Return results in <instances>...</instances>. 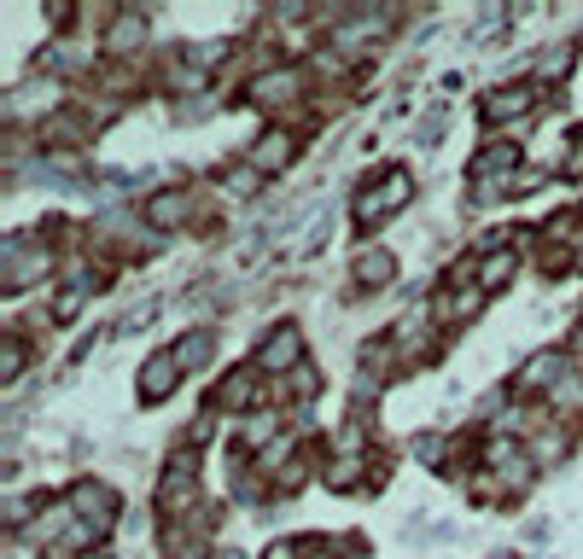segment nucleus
<instances>
[{"label": "nucleus", "instance_id": "f257e3e1", "mask_svg": "<svg viewBox=\"0 0 583 559\" xmlns=\"http://www.w3.org/2000/svg\"><path fill=\"white\" fill-rule=\"evenodd\" d=\"M409 198H414V175H409V169H385V181H379V187L356 193V222H362V228H374V222H385L391 210H403Z\"/></svg>", "mask_w": 583, "mask_h": 559}, {"label": "nucleus", "instance_id": "f03ea898", "mask_svg": "<svg viewBox=\"0 0 583 559\" xmlns=\"http://www.w3.org/2000/svg\"><path fill=\"white\" fill-rule=\"evenodd\" d=\"M53 268V251L47 245H35V239H6V286L12 292H24L30 280H41Z\"/></svg>", "mask_w": 583, "mask_h": 559}, {"label": "nucleus", "instance_id": "7ed1b4c3", "mask_svg": "<svg viewBox=\"0 0 583 559\" xmlns=\"http://www.w3.org/2000/svg\"><path fill=\"white\" fill-rule=\"evenodd\" d=\"M70 513L88 530H105L117 519V495L105 490V484H76V490H70Z\"/></svg>", "mask_w": 583, "mask_h": 559}, {"label": "nucleus", "instance_id": "20e7f679", "mask_svg": "<svg viewBox=\"0 0 583 559\" xmlns=\"http://www.w3.org/2000/svg\"><path fill=\"white\" fill-rule=\"evenodd\" d=\"M175 379H181V362H175V350L152 356V362L140 367V402H164V396L175 391Z\"/></svg>", "mask_w": 583, "mask_h": 559}, {"label": "nucleus", "instance_id": "39448f33", "mask_svg": "<svg viewBox=\"0 0 583 559\" xmlns=\"http://www.w3.org/2000/svg\"><path fill=\"white\" fill-rule=\"evenodd\" d=\"M292 164V134H263L257 146H251V158H245V169L251 175H280V169Z\"/></svg>", "mask_w": 583, "mask_h": 559}, {"label": "nucleus", "instance_id": "423d86ee", "mask_svg": "<svg viewBox=\"0 0 583 559\" xmlns=\"http://www.w3.org/2000/svg\"><path fill=\"white\" fill-rule=\"evenodd\" d=\"M298 356H304V338H298L292 327H280L275 338L257 350V367H263V373H292V367H298Z\"/></svg>", "mask_w": 583, "mask_h": 559}, {"label": "nucleus", "instance_id": "0eeeda50", "mask_svg": "<svg viewBox=\"0 0 583 559\" xmlns=\"http://www.w3.org/2000/svg\"><path fill=\"white\" fill-rule=\"evenodd\" d=\"M362 461H368V455H362V431H344V449H339V461L327 466V484H333V490H350V484L362 478Z\"/></svg>", "mask_w": 583, "mask_h": 559}, {"label": "nucleus", "instance_id": "6e6552de", "mask_svg": "<svg viewBox=\"0 0 583 559\" xmlns=\"http://www.w3.org/2000/svg\"><path fill=\"white\" fill-rule=\"evenodd\" d=\"M531 111V88H502V94L484 99V117L490 123H508V117H525Z\"/></svg>", "mask_w": 583, "mask_h": 559}, {"label": "nucleus", "instance_id": "1a4fd4ad", "mask_svg": "<svg viewBox=\"0 0 583 559\" xmlns=\"http://www.w3.org/2000/svg\"><path fill=\"white\" fill-rule=\"evenodd\" d=\"M257 105H286V99H298V70H275V76H263L257 88H251Z\"/></svg>", "mask_w": 583, "mask_h": 559}, {"label": "nucleus", "instance_id": "9d476101", "mask_svg": "<svg viewBox=\"0 0 583 559\" xmlns=\"http://www.w3.org/2000/svg\"><path fill=\"white\" fill-rule=\"evenodd\" d=\"M181 216H187V193H175V187L146 204V222H152V228H175Z\"/></svg>", "mask_w": 583, "mask_h": 559}, {"label": "nucleus", "instance_id": "9b49d317", "mask_svg": "<svg viewBox=\"0 0 583 559\" xmlns=\"http://www.w3.org/2000/svg\"><path fill=\"white\" fill-rule=\"evenodd\" d=\"M566 373V362L554 356V350H543V356H531V367H525V379H519V391H543V385H554Z\"/></svg>", "mask_w": 583, "mask_h": 559}, {"label": "nucleus", "instance_id": "f8f14e48", "mask_svg": "<svg viewBox=\"0 0 583 559\" xmlns=\"http://www.w3.org/2000/svg\"><path fill=\"white\" fill-rule=\"evenodd\" d=\"M210 350H216V338H210V332H193V338H181V344H175V362H181V373H193L199 362H210Z\"/></svg>", "mask_w": 583, "mask_h": 559}, {"label": "nucleus", "instance_id": "ddd939ff", "mask_svg": "<svg viewBox=\"0 0 583 559\" xmlns=\"http://www.w3.org/2000/svg\"><path fill=\"white\" fill-rule=\"evenodd\" d=\"M356 280L362 286H385L391 280V251H362L356 257Z\"/></svg>", "mask_w": 583, "mask_h": 559}, {"label": "nucleus", "instance_id": "4468645a", "mask_svg": "<svg viewBox=\"0 0 583 559\" xmlns=\"http://www.w3.org/2000/svg\"><path fill=\"white\" fill-rule=\"evenodd\" d=\"M257 396V379L251 373H234V379H222V391H216V408H245Z\"/></svg>", "mask_w": 583, "mask_h": 559}, {"label": "nucleus", "instance_id": "2eb2a0df", "mask_svg": "<svg viewBox=\"0 0 583 559\" xmlns=\"http://www.w3.org/2000/svg\"><path fill=\"white\" fill-rule=\"evenodd\" d=\"M508 280H514V251H496V257L479 268V286H484V292H502Z\"/></svg>", "mask_w": 583, "mask_h": 559}, {"label": "nucleus", "instance_id": "dca6fc26", "mask_svg": "<svg viewBox=\"0 0 583 559\" xmlns=\"http://www.w3.org/2000/svg\"><path fill=\"white\" fill-rule=\"evenodd\" d=\"M514 146H490V152H479V164H473V175H479L484 187H490V175H502V169H514Z\"/></svg>", "mask_w": 583, "mask_h": 559}, {"label": "nucleus", "instance_id": "f3484780", "mask_svg": "<svg viewBox=\"0 0 583 559\" xmlns=\"http://www.w3.org/2000/svg\"><path fill=\"white\" fill-rule=\"evenodd\" d=\"M140 35H146V24H140V12H117V30H111V47H123V53H129V47H135Z\"/></svg>", "mask_w": 583, "mask_h": 559}, {"label": "nucleus", "instance_id": "a211bd4d", "mask_svg": "<svg viewBox=\"0 0 583 559\" xmlns=\"http://www.w3.org/2000/svg\"><path fill=\"white\" fill-rule=\"evenodd\" d=\"M315 385H321V379H315V367H309V362H298L292 373H286V391L298 396V402H304V396H315Z\"/></svg>", "mask_w": 583, "mask_h": 559}, {"label": "nucleus", "instance_id": "6ab92c4d", "mask_svg": "<svg viewBox=\"0 0 583 559\" xmlns=\"http://www.w3.org/2000/svg\"><path fill=\"white\" fill-rule=\"evenodd\" d=\"M82 297H88V280H76V286H65V292H59V303H53V315H59V321H70V315L82 309Z\"/></svg>", "mask_w": 583, "mask_h": 559}, {"label": "nucleus", "instance_id": "aec40b11", "mask_svg": "<svg viewBox=\"0 0 583 559\" xmlns=\"http://www.w3.org/2000/svg\"><path fill=\"white\" fill-rule=\"evenodd\" d=\"M554 455H566V437L560 431H537V461H554Z\"/></svg>", "mask_w": 583, "mask_h": 559}, {"label": "nucleus", "instance_id": "412c9836", "mask_svg": "<svg viewBox=\"0 0 583 559\" xmlns=\"http://www.w3.org/2000/svg\"><path fill=\"white\" fill-rule=\"evenodd\" d=\"M0 373H6V379H18V373H24V344H18V338L6 344V356H0Z\"/></svg>", "mask_w": 583, "mask_h": 559}, {"label": "nucleus", "instance_id": "4be33fe9", "mask_svg": "<svg viewBox=\"0 0 583 559\" xmlns=\"http://www.w3.org/2000/svg\"><path fill=\"white\" fill-rule=\"evenodd\" d=\"M275 426H280L275 414H257V420L245 426V443H263V437H269V431H275Z\"/></svg>", "mask_w": 583, "mask_h": 559}, {"label": "nucleus", "instance_id": "5701e85b", "mask_svg": "<svg viewBox=\"0 0 583 559\" xmlns=\"http://www.w3.org/2000/svg\"><path fill=\"white\" fill-rule=\"evenodd\" d=\"M566 175H583V146H572V152H566Z\"/></svg>", "mask_w": 583, "mask_h": 559}, {"label": "nucleus", "instance_id": "b1692460", "mask_svg": "<svg viewBox=\"0 0 583 559\" xmlns=\"http://www.w3.org/2000/svg\"><path fill=\"white\" fill-rule=\"evenodd\" d=\"M269 559H298V548H286V542H280V548H275Z\"/></svg>", "mask_w": 583, "mask_h": 559}, {"label": "nucleus", "instance_id": "393cba45", "mask_svg": "<svg viewBox=\"0 0 583 559\" xmlns=\"http://www.w3.org/2000/svg\"><path fill=\"white\" fill-rule=\"evenodd\" d=\"M309 559H333V548H309Z\"/></svg>", "mask_w": 583, "mask_h": 559}]
</instances>
